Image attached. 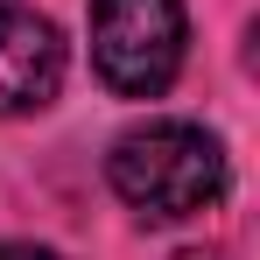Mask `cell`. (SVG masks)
Returning a JSON list of instances; mask_svg holds the SVG:
<instances>
[{
  "instance_id": "1",
  "label": "cell",
  "mask_w": 260,
  "mask_h": 260,
  "mask_svg": "<svg viewBox=\"0 0 260 260\" xmlns=\"http://www.w3.org/2000/svg\"><path fill=\"white\" fill-rule=\"evenodd\" d=\"M106 176L127 211H141L148 225H176L225 197V148L197 120H148L113 141Z\"/></svg>"
},
{
  "instance_id": "2",
  "label": "cell",
  "mask_w": 260,
  "mask_h": 260,
  "mask_svg": "<svg viewBox=\"0 0 260 260\" xmlns=\"http://www.w3.org/2000/svg\"><path fill=\"white\" fill-rule=\"evenodd\" d=\"M190 49L183 0H91V71L120 99H162Z\"/></svg>"
},
{
  "instance_id": "3",
  "label": "cell",
  "mask_w": 260,
  "mask_h": 260,
  "mask_svg": "<svg viewBox=\"0 0 260 260\" xmlns=\"http://www.w3.org/2000/svg\"><path fill=\"white\" fill-rule=\"evenodd\" d=\"M63 85V36L56 21L21 7V0H0V120H21V113H43Z\"/></svg>"
},
{
  "instance_id": "4",
  "label": "cell",
  "mask_w": 260,
  "mask_h": 260,
  "mask_svg": "<svg viewBox=\"0 0 260 260\" xmlns=\"http://www.w3.org/2000/svg\"><path fill=\"white\" fill-rule=\"evenodd\" d=\"M0 260H63V253H49V246H21V239H14V246H0Z\"/></svg>"
}]
</instances>
